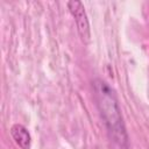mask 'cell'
<instances>
[{"instance_id": "3", "label": "cell", "mask_w": 149, "mask_h": 149, "mask_svg": "<svg viewBox=\"0 0 149 149\" xmlns=\"http://www.w3.org/2000/svg\"><path fill=\"white\" fill-rule=\"evenodd\" d=\"M10 135H12L13 140L15 141V143L21 149H30L31 137H30L28 129L24 126H22L20 123L13 125L10 128Z\"/></svg>"}, {"instance_id": "2", "label": "cell", "mask_w": 149, "mask_h": 149, "mask_svg": "<svg viewBox=\"0 0 149 149\" xmlns=\"http://www.w3.org/2000/svg\"><path fill=\"white\" fill-rule=\"evenodd\" d=\"M68 7L70 13L74 17L77 29L83 42L88 43L91 40V33H90V23H88V19H87L84 5L80 1H69Z\"/></svg>"}, {"instance_id": "1", "label": "cell", "mask_w": 149, "mask_h": 149, "mask_svg": "<svg viewBox=\"0 0 149 149\" xmlns=\"http://www.w3.org/2000/svg\"><path fill=\"white\" fill-rule=\"evenodd\" d=\"M94 98L111 141L118 149H129L128 134L114 90L104 80L93 83Z\"/></svg>"}]
</instances>
